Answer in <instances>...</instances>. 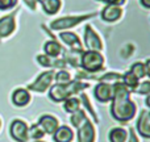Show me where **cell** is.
I'll list each match as a JSON object with an SVG mask.
<instances>
[{"label":"cell","instance_id":"cell-1","mask_svg":"<svg viewBox=\"0 0 150 142\" xmlns=\"http://www.w3.org/2000/svg\"><path fill=\"white\" fill-rule=\"evenodd\" d=\"M112 87H113V92L109 101L111 103L109 114L116 122L125 125L137 116V104L130 97L132 92L121 82L113 83Z\"/></svg>","mask_w":150,"mask_h":142},{"label":"cell","instance_id":"cell-2","mask_svg":"<svg viewBox=\"0 0 150 142\" xmlns=\"http://www.w3.org/2000/svg\"><path fill=\"white\" fill-rule=\"evenodd\" d=\"M80 67L83 71L88 74H96L104 70L105 59L101 52H93V50H83L79 58Z\"/></svg>","mask_w":150,"mask_h":142},{"label":"cell","instance_id":"cell-3","mask_svg":"<svg viewBox=\"0 0 150 142\" xmlns=\"http://www.w3.org/2000/svg\"><path fill=\"white\" fill-rule=\"evenodd\" d=\"M98 15L96 12L87 13V15H76V16H63V17L55 18L50 23V29L55 32H63V30H70V29L78 26L82 24L83 21L88 20L91 17H95Z\"/></svg>","mask_w":150,"mask_h":142},{"label":"cell","instance_id":"cell-4","mask_svg":"<svg viewBox=\"0 0 150 142\" xmlns=\"http://www.w3.org/2000/svg\"><path fill=\"white\" fill-rule=\"evenodd\" d=\"M54 72H55V70H53V69H47L46 71H42L41 74L34 79V82L28 84L26 90H28L29 92H36V93L47 92V90H49L50 85L54 82Z\"/></svg>","mask_w":150,"mask_h":142},{"label":"cell","instance_id":"cell-5","mask_svg":"<svg viewBox=\"0 0 150 142\" xmlns=\"http://www.w3.org/2000/svg\"><path fill=\"white\" fill-rule=\"evenodd\" d=\"M84 46L87 50H93V52H101L104 49V44L100 34L93 29L92 25L87 24L84 26Z\"/></svg>","mask_w":150,"mask_h":142},{"label":"cell","instance_id":"cell-6","mask_svg":"<svg viewBox=\"0 0 150 142\" xmlns=\"http://www.w3.org/2000/svg\"><path fill=\"white\" fill-rule=\"evenodd\" d=\"M9 134L16 142H28L29 141V125L24 120L15 119L9 125Z\"/></svg>","mask_w":150,"mask_h":142},{"label":"cell","instance_id":"cell-7","mask_svg":"<svg viewBox=\"0 0 150 142\" xmlns=\"http://www.w3.org/2000/svg\"><path fill=\"white\" fill-rule=\"evenodd\" d=\"M95 124L91 119H87L80 126L76 128V141L78 142H96L98 138Z\"/></svg>","mask_w":150,"mask_h":142},{"label":"cell","instance_id":"cell-8","mask_svg":"<svg viewBox=\"0 0 150 142\" xmlns=\"http://www.w3.org/2000/svg\"><path fill=\"white\" fill-rule=\"evenodd\" d=\"M134 130L138 134V137L144 138V140H150V120L148 117V109H142L138 113Z\"/></svg>","mask_w":150,"mask_h":142},{"label":"cell","instance_id":"cell-9","mask_svg":"<svg viewBox=\"0 0 150 142\" xmlns=\"http://www.w3.org/2000/svg\"><path fill=\"white\" fill-rule=\"evenodd\" d=\"M59 40L63 42L65 45H67L71 49L73 53H82L83 52V46H82V41H80L79 36L74 32L70 30H63L59 33Z\"/></svg>","mask_w":150,"mask_h":142},{"label":"cell","instance_id":"cell-10","mask_svg":"<svg viewBox=\"0 0 150 142\" xmlns=\"http://www.w3.org/2000/svg\"><path fill=\"white\" fill-rule=\"evenodd\" d=\"M37 124L41 126V129L45 132V134L53 136V133L58 129V126L61 125V122L54 114L45 113V114H42V116H40Z\"/></svg>","mask_w":150,"mask_h":142},{"label":"cell","instance_id":"cell-11","mask_svg":"<svg viewBox=\"0 0 150 142\" xmlns=\"http://www.w3.org/2000/svg\"><path fill=\"white\" fill-rule=\"evenodd\" d=\"M112 92H113V87L109 83L99 82L98 84L93 87V96L95 99L101 104H107L111 101Z\"/></svg>","mask_w":150,"mask_h":142},{"label":"cell","instance_id":"cell-12","mask_svg":"<svg viewBox=\"0 0 150 142\" xmlns=\"http://www.w3.org/2000/svg\"><path fill=\"white\" fill-rule=\"evenodd\" d=\"M122 13H124V11H122V8L120 7V5H113V4H107L105 7L101 9L100 12V17L103 21H105V23H116V21H119L120 18L122 17Z\"/></svg>","mask_w":150,"mask_h":142},{"label":"cell","instance_id":"cell-13","mask_svg":"<svg viewBox=\"0 0 150 142\" xmlns=\"http://www.w3.org/2000/svg\"><path fill=\"white\" fill-rule=\"evenodd\" d=\"M47 93H49V99L54 103H63L66 99L71 96L67 84H57V83L50 85Z\"/></svg>","mask_w":150,"mask_h":142},{"label":"cell","instance_id":"cell-14","mask_svg":"<svg viewBox=\"0 0 150 142\" xmlns=\"http://www.w3.org/2000/svg\"><path fill=\"white\" fill-rule=\"evenodd\" d=\"M11 100H12V104L17 108H24V107L29 105L32 101V95L26 88H16L15 91L11 95Z\"/></svg>","mask_w":150,"mask_h":142},{"label":"cell","instance_id":"cell-15","mask_svg":"<svg viewBox=\"0 0 150 142\" xmlns=\"http://www.w3.org/2000/svg\"><path fill=\"white\" fill-rule=\"evenodd\" d=\"M16 12L0 18V38L9 37L16 29Z\"/></svg>","mask_w":150,"mask_h":142},{"label":"cell","instance_id":"cell-16","mask_svg":"<svg viewBox=\"0 0 150 142\" xmlns=\"http://www.w3.org/2000/svg\"><path fill=\"white\" fill-rule=\"evenodd\" d=\"M52 137L54 142H73L75 138V133L73 128L69 125H59Z\"/></svg>","mask_w":150,"mask_h":142},{"label":"cell","instance_id":"cell-17","mask_svg":"<svg viewBox=\"0 0 150 142\" xmlns=\"http://www.w3.org/2000/svg\"><path fill=\"white\" fill-rule=\"evenodd\" d=\"M79 99H80V104L84 107L86 113L90 116V119L93 121V124H99V122H100V119H99V116H98V113H96L95 108H93L92 104H91V100H90V97L87 96V93L82 92V93H80V96H79Z\"/></svg>","mask_w":150,"mask_h":142},{"label":"cell","instance_id":"cell-18","mask_svg":"<svg viewBox=\"0 0 150 142\" xmlns=\"http://www.w3.org/2000/svg\"><path fill=\"white\" fill-rule=\"evenodd\" d=\"M63 50L65 49L58 44V41H54V40L46 41L44 44V53L50 58H58Z\"/></svg>","mask_w":150,"mask_h":142},{"label":"cell","instance_id":"cell-19","mask_svg":"<svg viewBox=\"0 0 150 142\" xmlns=\"http://www.w3.org/2000/svg\"><path fill=\"white\" fill-rule=\"evenodd\" d=\"M128 140V130L122 126H115L109 129L108 141L109 142H127Z\"/></svg>","mask_w":150,"mask_h":142},{"label":"cell","instance_id":"cell-20","mask_svg":"<svg viewBox=\"0 0 150 142\" xmlns=\"http://www.w3.org/2000/svg\"><path fill=\"white\" fill-rule=\"evenodd\" d=\"M140 82L141 80L138 79L132 71H127V72H124V74H121V83L130 91V92H133V91L137 88V85L140 84Z\"/></svg>","mask_w":150,"mask_h":142},{"label":"cell","instance_id":"cell-21","mask_svg":"<svg viewBox=\"0 0 150 142\" xmlns=\"http://www.w3.org/2000/svg\"><path fill=\"white\" fill-rule=\"evenodd\" d=\"M41 5H42V9H44V12L46 13V15L54 16L61 11L62 0H45Z\"/></svg>","mask_w":150,"mask_h":142},{"label":"cell","instance_id":"cell-22","mask_svg":"<svg viewBox=\"0 0 150 142\" xmlns=\"http://www.w3.org/2000/svg\"><path fill=\"white\" fill-rule=\"evenodd\" d=\"M69 87V92L71 96H76L79 93H82L84 90L90 88V83H84L80 79H75V80H70V83L67 84Z\"/></svg>","mask_w":150,"mask_h":142},{"label":"cell","instance_id":"cell-23","mask_svg":"<svg viewBox=\"0 0 150 142\" xmlns=\"http://www.w3.org/2000/svg\"><path fill=\"white\" fill-rule=\"evenodd\" d=\"M82 104H80V99L76 96H70L63 101V109L66 113H75L76 111H79Z\"/></svg>","mask_w":150,"mask_h":142},{"label":"cell","instance_id":"cell-24","mask_svg":"<svg viewBox=\"0 0 150 142\" xmlns=\"http://www.w3.org/2000/svg\"><path fill=\"white\" fill-rule=\"evenodd\" d=\"M87 119H90V116L86 113L84 109H79V111H76L75 113L70 114V124H71V126L76 129V128L80 126Z\"/></svg>","mask_w":150,"mask_h":142},{"label":"cell","instance_id":"cell-25","mask_svg":"<svg viewBox=\"0 0 150 142\" xmlns=\"http://www.w3.org/2000/svg\"><path fill=\"white\" fill-rule=\"evenodd\" d=\"M98 82H103V83H109V84H113V83L121 82V74L117 71H108L105 74H103L100 78H96Z\"/></svg>","mask_w":150,"mask_h":142},{"label":"cell","instance_id":"cell-26","mask_svg":"<svg viewBox=\"0 0 150 142\" xmlns=\"http://www.w3.org/2000/svg\"><path fill=\"white\" fill-rule=\"evenodd\" d=\"M71 80V74L66 69H61L54 72V82L57 84H69Z\"/></svg>","mask_w":150,"mask_h":142},{"label":"cell","instance_id":"cell-27","mask_svg":"<svg viewBox=\"0 0 150 142\" xmlns=\"http://www.w3.org/2000/svg\"><path fill=\"white\" fill-rule=\"evenodd\" d=\"M45 132L41 129L38 124H33L29 126V140L32 141H37V140H42L45 137Z\"/></svg>","mask_w":150,"mask_h":142},{"label":"cell","instance_id":"cell-28","mask_svg":"<svg viewBox=\"0 0 150 142\" xmlns=\"http://www.w3.org/2000/svg\"><path fill=\"white\" fill-rule=\"evenodd\" d=\"M140 80H142L144 78H146V70H145V63L144 62H134L130 66V70Z\"/></svg>","mask_w":150,"mask_h":142},{"label":"cell","instance_id":"cell-29","mask_svg":"<svg viewBox=\"0 0 150 142\" xmlns=\"http://www.w3.org/2000/svg\"><path fill=\"white\" fill-rule=\"evenodd\" d=\"M133 92L137 93V95H141V96L150 95V79H146V80L140 82V84L137 85V88H136Z\"/></svg>","mask_w":150,"mask_h":142},{"label":"cell","instance_id":"cell-30","mask_svg":"<svg viewBox=\"0 0 150 142\" xmlns=\"http://www.w3.org/2000/svg\"><path fill=\"white\" fill-rule=\"evenodd\" d=\"M17 4V0H0V11L11 9Z\"/></svg>","mask_w":150,"mask_h":142},{"label":"cell","instance_id":"cell-31","mask_svg":"<svg viewBox=\"0 0 150 142\" xmlns=\"http://www.w3.org/2000/svg\"><path fill=\"white\" fill-rule=\"evenodd\" d=\"M127 142H141L138 134L136 133L134 128H129V129H128V140H127Z\"/></svg>","mask_w":150,"mask_h":142},{"label":"cell","instance_id":"cell-32","mask_svg":"<svg viewBox=\"0 0 150 142\" xmlns=\"http://www.w3.org/2000/svg\"><path fill=\"white\" fill-rule=\"evenodd\" d=\"M96 1H101V3H105V4H113V5H124L125 4V0H96Z\"/></svg>","mask_w":150,"mask_h":142},{"label":"cell","instance_id":"cell-33","mask_svg":"<svg viewBox=\"0 0 150 142\" xmlns=\"http://www.w3.org/2000/svg\"><path fill=\"white\" fill-rule=\"evenodd\" d=\"M25 4L28 5L30 9H36V4H37V0H24Z\"/></svg>","mask_w":150,"mask_h":142},{"label":"cell","instance_id":"cell-34","mask_svg":"<svg viewBox=\"0 0 150 142\" xmlns=\"http://www.w3.org/2000/svg\"><path fill=\"white\" fill-rule=\"evenodd\" d=\"M145 70H146V76L150 79V58H148V59L145 61Z\"/></svg>","mask_w":150,"mask_h":142},{"label":"cell","instance_id":"cell-35","mask_svg":"<svg viewBox=\"0 0 150 142\" xmlns=\"http://www.w3.org/2000/svg\"><path fill=\"white\" fill-rule=\"evenodd\" d=\"M140 4L146 9H150V0H140Z\"/></svg>","mask_w":150,"mask_h":142},{"label":"cell","instance_id":"cell-36","mask_svg":"<svg viewBox=\"0 0 150 142\" xmlns=\"http://www.w3.org/2000/svg\"><path fill=\"white\" fill-rule=\"evenodd\" d=\"M145 105H146V108L150 109V95L146 96V99H145Z\"/></svg>","mask_w":150,"mask_h":142},{"label":"cell","instance_id":"cell-37","mask_svg":"<svg viewBox=\"0 0 150 142\" xmlns=\"http://www.w3.org/2000/svg\"><path fill=\"white\" fill-rule=\"evenodd\" d=\"M29 142V141H28ZM30 142H46V141H44V140H37V141H30Z\"/></svg>","mask_w":150,"mask_h":142},{"label":"cell","instance_id":"cell-38","mask_svg":"<svg viewBox=\"0 0 150 142\" xmlns=\"http://www.w3.org/2000/svg\"><path fill=\"white\" fill-rule=\"evenodd\" d=\"M44 1H45V0H37V3H40V4H42Z\"/></svg>","mask_w":150,"mask_h":142},{"label":"cell","instance_id":"cell-39","mask_svg":"<svg viewBox=\"0 0 150 142\" xmlns=\"http://www.w3.org/2000/svg\"><path fill=\"white\" fill-rule=\"evenodd\" d=\"M148 117H149V120H150V109H148Z\"/></svg>","mask_w":150,"mask_h":142},{"label":"cell","instance_id":"cell-40","mask_svg":"<svg viewBox=\"0 0 150 142\" xmlns=\"http://www.w3.org/2000/svg\"><path fill=\"white\" fill-rule=\"evenodd\" d=\"M0 129H1V119H0Z\"/></svg>","mask_w":150,"mask_h":142}]
</instances>
